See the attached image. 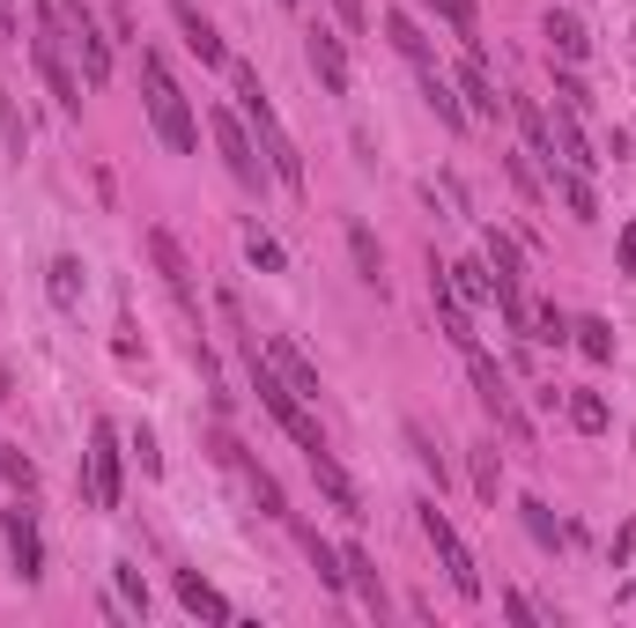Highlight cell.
I'll use <instances>...</instances> for the list:
<instances>
[{"mask_svg": "<svg viewBox=\"0 0 636 628\" xmlns=\"http://www.w3.org/2000/svg\"><path fill=\"white\" fill-rule=\"evenodd\" d=\"M422 8L444 15V30H452L466 52H481V15H474V0H422Z\"/></svg>", "mask_w": 636, "mask_h": 628, "instance_id": "44dd1931", "label": "cell"}, {"mask_svg": "<svg viewBox=\"0 0 636 628\" xmlns=\"http://www.w3.org/2000/svg\"><path fill=\"white\" fill-rule=\"evenodd\" d=\"M267 363L282 370V377H289V385L304 392V400H318V370H311V355H304L296 340H282V333H274V340H267Z\"/></svg>", "mask_w": 636, "mask_h": 628, "instance_id": "ac0fdd59", "label": "cell"}, {"mask_svg": "<svg viewBox=\"0 0 636 628\" xmlns=\"http://www.w3.org/2000/svg\"><path fill=\"white\" fill-rule=\"evenodd\" d=\"M563 414H570V429H585V436H600V429L614 422L600 392H563Z\"/></svg>", "mask_w": 636, "mask_h": 628, "instance_id": "cb8c5ba5", "label": "cell"}, {"mask_svg": "<svg viewBox=\"0 0 636 628\" xmlns=\"http://www.w3.org/2000/svg\"><path fill=\"white\" fill-rule=\"evenodd\" d=\"M134 459H141V473H163V451H156V436H134Z\"/></svg>", "mask_w": 636, "mask_h": 628, "instance_id": "60d3db41", "label": "cell"}, {"mask_svg": "<svg viewBox=\"0 0 636 628\" xmlns=\"http://www.w3.org/2000/svg\"><path fill=\"white\" fill-rule=\"evenodd\" d=\"M548 52H563L570 67H577V60H585V52H592L585 23H577V15H548Z\"/></svg>", "mask_w": 636, "mask_h": 628, "instance_id": "d4e9b609", "label": "cell"}, {"mask_svg": "<svg viewBox=\"0 0 636 628\" xmlns=\"http://www.w3.org/2000/svg\"><path fill=\"white\" fill-rule=\"evenodd\" d=\"M400 436H407V451H415V459L430 466V473H437V488L452 481V473H444V459H437V444H430V429H422V422H407V429H400Z\"/></svg>", "mask_w": 636, "mask_h": 628, "instance_id": "d6a6232c", "label": "cell"}, {"mask_svg": "<svg viewBox=\"0 0 636 628\" xmlns=\"http://www.w3.org/2000/svg\"><path fill=\"white\" fill-rule=\"evenodd\" d=\"M230 82H237V119L252 126V141H259L267 170L296 193V185H304V156H296V141H289V126H282V111H274V97H267V82H259V67L230 60Z\"/></svg>", "mask_w": 636, "mask_h": 628, "instance_id": "6da1fadb", "label": "cell"}, {"mask_svg": "<svg viewBox=\"0 0 636 628\" xmlns=\"http://www.w3.org/2000/svg\"><path fill=\"white\" fill-rule=\"evenodd\" d=\"M570 333H577V348H585L592 363H614V326H607V318H577Z\"/></svg>", "mask_w": 636, "mask_h": 628, "instance_id": "f546056e", "label": "cell"}, {"mask_svg": "<svg viewBox=\"0 0 636 628\" xmlns=\"http://www.w3.org/2000/svg\"><path fill=\"white\" fill-rule=\"evenodd\" d=\"M0 141L15 148V156L30 148V126H23V111H15V97H8V89H0Z\"/></svg>", "mask_w": 636, "mask_h": 628, "instance_id": "836d02e7", "label": "cell"}, {"mask_svg": "<svg viewBox=\"0 0 636 628\" xmlns=\"http://www.w3.org/2000/svg\"><path fill=\"white\" fill-rule=\"evenodd\" d=\"M504 170H511V185L526 200H540V178H533V163H526V156H504Z\"/></svg>", "mask_w": 636, "mask_h": 628, "instance_id": "ab89813d", "label": "cell"}, {"mask_svg": "<svg viewBox=\"0 0 636 628\" xmlns=\"http://www.w3.org/2000/svg\"><path fill=\"white\" fill-rule=\"evenodd\" d=\"M555 104H570L577 119H585V111H592V89H585V82H577V67H563V74H555Z\"/></svg>", "mask_w": 636, "mask_h": 628, "instance_id": "e575fe53", "label": "cell"}, {"mask_svg": "<svg viewBox=\"0 0 636 628\" xmlns=\"http://www.w3.org/2000/svg\"><path fill=\"white\" fill-rule=\"evenodd\" d=\"M0 473H8V481L23 488V496H30V488H38V466H30L23 451H8V444H0Z\"/></svg>", "mask_w": 636, "mask_h": 628, "instance_id": "74e56055", "label": "cell"}, {"mask_svg": "<svg viewBox=\"0 0 636 628\" xmlns=\"http://www.w3.org/2000/svg\"><path fill=\"white\" fill-rule=\"evenodd\" d=\"M385 38H392V52H400V60L430 67V38L415 30V15H407V8H392V15H385Z\"/></svg>", "mask_w": 636, "mask_h": 628, "instance_id": "603a6c76", "label": "cell"}, {"mask_svg": "<svg viewBox=\"0 0 636 628\" xmlns=\"http://www.w3.org/2000/svg\"><path fill=\"white\" fill-rule=\"evenodd\" d=\"M504 621H518V628H540V606L526 599V592H504Z\"/></svg>", "mask_w": 636, "mask_h": 628, "instance_id": "f35d334b", "label": "cell"}, {"mask_svg": "<svg viewBox=\"0 0 636 628\" xmlns=\"http://www.w3.org/2000/svg\"><path fill=\"white\" fill-rule=\"evenodd\" d=\"M245 252H252V266H267V274H282V244H274L267 230H245Z\"/></svg>", "mask_w": 636, "mask_h": 628, "instance_id": "8d00e7d4", "label": "cell"}, {"mask_svg": "<svg viewBox=\"0 0 636 628\" xmlns=\"http://www.w3.org/2000/svg\"><path fill=\"white\" fill-rule=\"evenodd\" d=\"M422 104H430L444 126H466V104L452 97V82H437V67H422Z\"/></svg>", "mask_w": 636, "mask_h": 628, "instance_id": "f1b7e54d", "label": "cell"}, {"mask_svg": "<svg viewBox=\"0 0 636 628\" xmlns=\"http://www.w3.org/2000/svg\"><path fill=\"white\" fill-rule=\"evenodd\" d=\"M215 451H222V466H230V473H245L252 503L267 510V518H289V503H282V488H274V473H267V466H252V451H245V444H237V436H230V429L215 436Z\"/></svg>", "mask_w": 636, "mask_h": 628, "instance_id": "8fae6325", "label": "cell"}, {"mask_svg": "<svg viewBox=\"0 0 636 628\" xmlns=\"http://www.w3.org/2000/svg\"><path fill=\"white\" fill-rule=\"evenodd\" d=\"M112 584H119L126 614H148V584H141V570H134V562H112Z\"/></svg>", "mask_w": 636, "mask_h": 628, "instance_id": "4dcf8cb0", "label": "cell"}, {"mask_svg": "<svg viewBox=\"0 0 636 628\" xmlns=\"http://www.w3.org/2000/svg\"><path fill=\"white\" fill-rule=\"evenodd\" d=\"M0 45H15V0H0Z\"/></svg>", "mask_w": 636, "mask_h": 628, "instance_id": "b9f144b4", "label": "cell"}, {"mask_svg": "<svg viewBox=\"0 0 636 628\" xmlns=\"http://www.w3.org/2000/svg\"><path fill=\"white\" fill-rule=\"evenodd\" d=\"M141 89H148V119H156L163 148H171V156H193L200 148V119H193V104H186V89L171 82L163 52H141Z\"/></svg>", "mask_w": 636, "mask_h": 628, "instance_id": "7a4b0ae2", "label": "cell"}, {"mask_svg": "<svg viewBox=\"0 0 636 628\" xmlns=\"http://www.w3.org/2000/svg\"><path fill=\"white\" fill-rule=\"evenodd\" d=\"M348 592H356V599H363V614H378V621H385V584H378V562L363 555V547H348Z\"/></svg>", "mask_w": 636, "mask_h": 628, "instance_id": "d6986e66", "label": "cell"}, {"mask_svg": "<svg viewBox=\"0 0 636 628\" xmlns=\"http://www.w3.org/2000/svg\"><path fill=\"white\" fill-rule=\"evenodd\" d=\"M548 185H555V200H563L577 222H600V200H592V178L570 163H548Z\"/></svg>", "mask_w": 636, "mask_h": 628, "instance_id": "e0dca14e", "label": "cell"}, {"mask_svg": "<svg viewBox=\"0 0 636 628\" xmlns=\"http://www.w3.org/2000/svg\"><path fill=\"white\" fill-rule=\"evenodd\" d=\"M304 60H311V74H318L326 97H348V52H341L333 30H311V38H304Z\"/></svg>", "mask_w": 636, "mask_h": 628, "instance_id": "5bb4252c", "label": "cell"}, {"mask_svg": "<svg viewBox=\"0 0 636 628\" xmlns=\"http://www.w3.org/2000/svg\"><path fill=\"white\" fill-rule=\"evenodd\" d=\"M215 148H222V163H230V178L245 185V193H267L274 185V170H267V156H259V141H252V126L237 119V111H215Z\"/></svg>", "mask_w": 636, "mask_h": 628, "instance_id": "52a82bcc", "label": "cell"}, {"mask_svg": "<svg viewBox=\"0 0 636 628\" xmlns=\"http://www.w3.org/2000/svg\"><path fill=\"white\" fill-rule=\"evenodd\" d=\"M444 274H452L459 304H481V296H496V281H489V259H459V266H444Z\"/></svg>", "mask_w": 636, "mask_h": 628, "instance_id": "83f0119b", "label": "cell"}, {"mask_svg": "<svg viewBox=\"0 0 636 628\" xmlns=\"http://www.w3.org/2000/svg\"><path fill=\"white\" fill-rule=\"evenodd\" d=\"M459 355H466V377H474V392H481V407H489V422H496L504 436H511L518 451H533V422H526V407H518L511 377L496 370V355L481 348V340H474V348H459Z\"/></svg>", "mask_w": 636, "mask_h": 628, "instance_id": "3957f363", "label": "cell"}, {"mask_svg": "<svg viewBox=\"0 0 636 628\" xmlns=\"http://www.w3.org/2000/svg\"><path fill=\"white\" fill-rule=\"evenodd\" d=\"M148 259H156V274H163V289L178 296V311H186V318H200L193 259H186V252H178V237H171V230H148Z\"/></svg>", "mask_w": 636, "mask_h": 628, "instance_id": "9c48e42d", "label": "cell"}, {"mask_svg": "<svg viewBox=\"0 0 636 628\" xmlns=\"http://www.w3.org/2000/svg\"><path fill=\"white\" fill-rule=\"evenodd\" d=\"M60 15H67V52L82 60V82H89V89H104V82H112V38L97 30L89 0H60Z\"/></svg>", "mask_w": 636, "mask_h": 628, "instance_id": "ba28073f", "label": "cell"}, {"mask_svg": "<svg viewBox=\"0 0 636 628\" xmlns=\"http://www.w3.org/2000/svg\"><path fill=\"white\" fill-rule=\"evenodd\" d=\"M474 488H481V503L496 510V488H504V466H496V444H481V451H474Z\"/></svg>", "mask_w": 636, "mask_h": 628, "instance_id": "1f68e13d", "label": "cell"}, {"mask_svg": "<svg viewBox=\"0 0 636 628\" xmlns=\"http://www.w3.org/2000/svg\"><path fill=\"white\" fill-rule=\"evenodd\" d=\"M459 97H466V111H474V119H496V111H504V97H496L489 60H481V52H466V67H459Z\"/></svg>", "mask_w": 636, "mask_h": 628, "instance_id": "2e32d148", "label": "cell"}, {"mask_svg": "<svg viewBox=\"0 0 636 628\" xmlns=\"http://www.w3.org/2000/svg\"><path fill=\"white\" fill-rule=\"evenodd\" d=\"M252 392H259V407H267L274 422L296 436V451H318V444H326V429H318L311 414H304V392H296L274 363H259V348H252Z\"/></svg>", "mask_w": 636, "mask_h": 628, "instance_id": "8992f818", "label": "cell"}, {"mask_svg": "<svg viewBox=\"0 0 636 628\" xmlns=\"http://www.w3.org/2000/svg\"><path fill=\"white\" fill-rule=\"evenodd\" d=\"M89 503L119 510V429H112V422L89 429Z\"/></svg>", "mask_w": 636, "mask_h": 628, "instance_id": "30bf717a", "label": "cell"}, {"mask_svg": "<svg viewBox=\"0 0 636 628\" xmlns=\"http://www.w3.org/2000/svg\"><path fill=\"white\" fill-rule=\"evenodd\" d=\"M348 252H356V274H363L370 289H385V252H378V237H370L363 222L348 230Z\"/></svg>", "mask_w": 636, "mask_h": 628, "instance_id": "484cf974", "label": "cell"}, {"mask_svg": "<svg viewBox=\"0 0 636 628\" xmlns=\"http://www.w3.org/2000/svg\"><path fill=\"white\" fill-rule=\"evenodd\" d=\"M518 518H526V532H533L540 547H563L570 532H563V518H555V510L540 503V496H526V503H518Z\"/></svg>", "mask_w": 636, "mask_h": 628, "instance_id": "4316f807", "label": "cell"}, {"mask_svg": "<svg viewBox=\"0 0 636 628\" xmlns=\"http://www.w3.org/2000/svg\"><path fill=\"white\" fill-rule=\"evenodd\" d=\"M171 23H178V38H186V52H193L200 67H230V45L215 38V23L200 15L193 0H171Z\"/></svg>", "mask_w": 636, "mask_h": 628, "instance_id": "4fadbf2b", "label": "cell"}, {"mask_svg": "<svg viewBox=\"0 0 636 628\" xmlns=\"http://www.w3.org/2000/svg\"><path fill=\"white\" fill-rule=\"evenodd\" d=\"M622 274H636V230H622Z\"/></svg>", "mask_w": 636, "mask_h": 628, "instance_id": "ee69618b", "label": "cell"}, {"mask_svg": "<svg viewBox=\"0 0 636 628\" xmlns=\"http://www.w3.org/2000/svg\"><path fill=\"white\" fill-rule=\"evenodd\" d=\"M526 340H555V348H563V340H570V318L555 311V304H548V311H533V326H526Z\"/></svg>", "mask_w": 636, "mask_h": 628, "instance_id": "d590c367", "label": "cell"}, {"mask_svg": "<svg viewBox=\"0 0 636 628\" xmlns=\"http://www.w3.org/2000/svg\"><path fill=\"white\" fill-rule=\"evenodd\" d=\"M415 525H422V540L437 547V570H444V584H452L459 599H481V570H474V547L459 540V525L444 518V503H437V496H422V503H415Z\"/></svg>", "mask_w": 636, "mask_h": 628, "instance_id": "5b68a950", "label": "cell"}, {"mask_svg": "<svg viewBox=\"0 0 636 628\" xmlns=\"http://www.w3.org/2000/svg\"><path fill=\"white\" fill-rule=\"evenodd\" d=\"M282 8H296V0H282Z\"/></svg>", "mask_w": 636, "mask_h": 628, "instance_id": "f6af8a7d", "label": "cell"}, {"mask_svg": "<svg viewBox=\"0 0 636 628\" xmlns=\"http://www.w3.org/2000/svg\"><path fill=\"white\" fill-rule=\"evenodd\" d=\"M0 532H8L15 577H23V584H38V577H45V540H38V518H30V510L15 503V510H0Z\"/></svg>", "mask_w": 636, "mask_h": 628, "instance_id": "7c38bea8", "label": "cell"}, {"mask_svg": "<svg viewBox=\"0 0 636 628\" xmlns=\"http://www.w3.org/2000/svg\"><path fill=\"white\" fill-rule=\"evenodd\" d=\"M178 606L200 614V621H230V599H222L208 577H193V570H178Z\"/></svg>", "mask_w": 636, "mask_h": 628, "instance_id": "ffe728a7", "label": "cell"}, {"mask_svg": "<svg viewBox=\"0 0 636 628\" xmlns=\"http://www.w3.org/2000/svg\"><path fill=\"white\" fill-rule=\"evenodd\" d=\"M333 8H341V23H348V30H363V0H333Z\"/></svg>", "mask_w": 636, "mask_h": 628, "instance_id": "7bdbcfd3", "label": "cell"}, {"mask_svg": "<svg viewBox=\"0 0 636 628\" xmlns=\"http://www.w3.org/2000/svg\"><path fill=\"white\" fill-rule=\"evenodd\" d=\"M45 289H52V304H60V311H74V304H82V289H89L82 259H67V252H60V259L45 266Z\"/></svg>", "mask_w": 636, "mask_h": 628, "instance_id": "7402d4cb", "label": "cell"}, {"mask_svg": "<svg viewBox=\"0 0 636 628\" xmlns=\"http://www.w3.org/2000/svg\"><path fill=\"white\" fill-rule=\"evenodd\" d=\"M30 15H38L30 60H38V74H45V89L60 97V111H82V82H74V67H67V15H60V0H38Z\"/></svg>", "mask_w": 636, "mask_h": 628, "instance_id": "277c9868", "label": "cell"}, {"mask_svg": "<svg viewBox=\"0 0 636 628\" xmlns=\"http://www.w3.org/2000/svg\"><path fill=\"white\" fill-rule=\"evenodd\" d=\"M304 459H311V481L326 488V503L341 510V518H363V488H356V481L341 473V459H333L326 444H318V451H304Z\"/></svg>", "mask_w": 636, "mask_h": 628, "instance_id": "9a60e30c", "label": "cell"}]
</instances>
